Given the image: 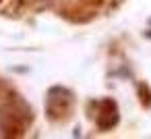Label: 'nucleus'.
<instances>
[{"label": "nucleus", "instance_id": "obj_1", "mask_svg": "<svg viewBox=\"0 0 151 139\" xmlns=\"http://www.w3.org/2000/svg\"><path fill=\"white\" fill-rule=\"evenodd\" d=\"M0 129L6 135H21L23 133V120H21L19 108H15V106L0 108Z\"/></svg>", "mask_w": 151, "mask_h": 139}, {"label": "nucleus", "instance_id": "obj_2", "mask_svg": "<svg viewBox=\"0 0 151 139\" xmlns=\"http://www.w3.org/2000/svg\"><path fill=\"white\" fill-rule=\"evenodd\" d=\"M118 120H120V116H118V106H116V102L110 100V98L101 100V102H99V118H97V127H99L101 131H110L112 127L118 125Z\"/></svg>", "mask_w": 151, "mask_h": 139}]
</instances>
